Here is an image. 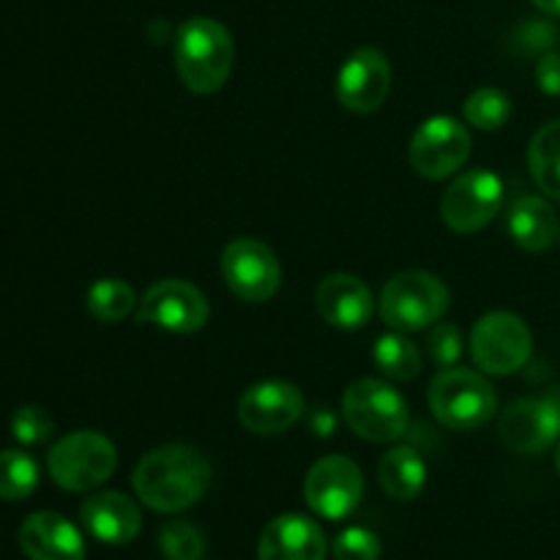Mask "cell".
I'll list each match as a JSON object with an SVG mask.
<instances>
[{
  "instance_id": "cell-1",
  "label": "cell",
  "mask_w": 560,
  "mask_h": 560,
  "mask_svg": "<svg viewBox=\"0 0 560 560\" xmlns=\"http://www.w3.org/2000/svg\"><path fill=\"white\" fill-rule=\"evenodd\" d=\"M211 487V463L186 443H167L137 463L135 492L153 512L175 514L195 506Z\"/></svg>"
},
{
  "instance_id": "cell-2",
  "label": "cell",
  "mask_w": 560,
  "mask_h": 560,
  "mask_svg": "<svg viewBox=\"0 0 560 560\" xmlns=\"http://www.w3.org/2000/svg\"><path fill=\"white\" fill-rule=\"evenodd\" d=\"M175 69L191 93L222 91L235 63V42L228 27L211 16H191L175 31Z\"/></svg>"
},
{
  "instance_id": "cell-3",
  "label": "cell",
  "mask_w": 560,
  "mask_h": 560,
  "mask_svg": "<svg viewBox=\"0 0 560 560\" xmlns=\"http://www.w3.org/2000/svg\"><path fill=\"white\" fill-rule=\"evenodd\" d=\"M430 408L448 430L474 432L495 416L498 397L485 375L448 366L430 383Z\"/></svg>"
},
{
  "instance_id": "cell-4",
  "label": "cell",
  "mask_w": 560,
  "mask_h": 560,
  "mask_svg": "<svg viewBox=\"0 0 560 560\" xmlns=\"http://www.w3.org/2000/svg\"><path fill=\"white\" fill-rule=\"evenodd\" d=\"M115 465L118 452L113 441L93 430L69 432L47 454L49 476L66 492L96 490L115 474Z\"/></svg>"
},
{
  "instance_id": "cell-5",
  "label": "cell",
  "mask_w": 560,
  "mask_h": 560,
  "mask_svg": "<svg viewBox=\"0 0 560 560\" xmlns=\"http://www.w3.org/2000/svg\"><path fill=\"white\" fill-rule=\"evenodd\" d=\"M342 416L350 430L370 443L399 441L410 427V410L402 394L375 377L350 383L342 397Z\"/></svg>"
},
{
  "instance_id": "cell-6",
  "label": "cell",
  "mask_w": 560,
  "mask_h": 560,
  "mask_svg": "<svg viewBox=\"0 0 560 560\" xmlns=\"http://www.w3.org/2000/svg\"><path fill=\"white\" fill-rule=\"evenodd\" d=\"M448 310V288L430 271H402L381 293V317L392 331L413 334L435 326Z\"/></svg>"
},
{
  "instance_id": "cell-7",
  "label": "cell",
  "mask_w": 560,
  "mask_h": 560,
  "mask_svg": "<svg viewBox=\"0 0 560 560\" xmlns=\"http://www.w3.org/2000/svg\"><path fill=\"white\" fill-rule=\"evenodd\" d=\"M530 350V328L514 312H490L470 331V355L487 375H514L528 364Z\"/></svg>"
},
{
  "instance_id": "cell-8",
  "label": "cell",
  "mask_w": 560,
  "mask_h": 560,
  "mask_svg": "<svg viewBox=\"0 0 560 560\" xmlns=\"http://www.w3.org/2000/svg\"><path fill=\"white\" fill-rule=\"evenodd\" d=\"M503 206V180L479 167L457 175L441 197V219L454 233H476L498 217Z\"/></svg>"
},
{
  "instance_id": "cell-9",
  "label": "cell",
  "mask_w": 560,
  "mask_h": 560,
  "mask_svg": "<svg viewBox=\"0 0 560 560\" xmlns=\"http://www.w3.org/2000/svg\"><path fill=\"white\" fill-rule=\"evenodd\" d=\"M222 277L246 304H262L282 288V266L268 244L257 238H235L222 252Z\"/></svg>"
},
{
  "instance_id": "cell-10",
  "label": "cell",
  "mask_w": 560,
  "mask_h": 560,
  "mask_svg": "<svg viewBox=\"0 0 560 560\" xmlns=\"http://www.w3.org/2000/svg\"><path fill=\"white\" fill-rule=\"evenodd\" d=\"M304 498L317 517L345 520L364 498V476L350 457L331 454L317 459L304 479Z\"/></svg>"
},
{
  "instance_id": "cell-11",
  "label": "cell",
  "mask_w": 560,
  "mask_h": 560,
  "mask_svg": "<svg viewBox=\"0 0 560 560\" xmlns=\"http://www.w3.org/2000/svg\"><path fill=\"white\" fill-rule=\"evenodd\" d=\"M498 438L517 454H541L560 441V392L514 399L498 421Z\"/></svg>"
},
{
  "instance_id": "cell-12",
  "label": "cell",
  "mask_w": 560,
  "mask_h": 560,
  "mask_svg": "<svg viewBox=\"0 0 560 560\" xmlns=\"http://www.w3.org/2000/svg\"><path fill=\"white\" fill-rule=\"evenodd\" d=\"M211 317V306L200 288L184 279H162L151 284L137 306V320L170 334H195Z\"/></svg>"
},
{
  "instance_id": "cell-13",
  "label": "cell",
  "mask_w": 560,
  "mask_h": 560,
  "mask_svg": "<svg viewBox=\"0 0 560 560\" xmlns=\"http://www.w3.org/2000/svg\"><path fill=\"white\" fill-rule=\"evenodd\" d=\"M470 156V135L452 115H435L416 129L410 164L427 180H443L463 170Z\"/></svg>"
},
{
  "instance_id": "cell-14",
  "label": "cell",
  "mask_w": 560,
  "mask_h": 560,
  "mask_svg": "<svg viewBox=\"0 0 560 560\" xmlns=\"http://www.w3.org/2000/svg\"><path fill=\"white\" fill-rule=\"evenodd\" d=\"M304 394L290 381H262L238 399V421L252 435H282L304 416Z\"/></svg>"
},
{
  "instance_id": "cell-15",
  "label": "cell",
  "mask_w": 560,
  "mask_h": 560,
  "mask_svg": "<svg viewBox=\"0 0 560 560\" xmlns=\"http://www.w3.org/2000/svg\"><path fill=\"white\" fill-rule=\"evenodd\" d=\"M392 91V63L375 47L355 49L337 74V98L350 113L370 115L386 104Z\"/></svg>"
},
{
  "instance_id": "cell-16",
  "label": "cell",
  "mask_w": 560,
  "mask_h": 560,
  "mask_svg": "<svg viewBox=\"0 0 560 560\" xmlns=\"http://www.w3.org/2000/svg\"><path fill=\"white\" fill-rule=\"evenodd\" d=\"M317 312L339 331H359L375 312V299L364 279L353 273H331L317 284Z\"/></svg>"
},
{
  "instance_id": "cell-17",
  "label": "cell",
  "mask_w": 560,
  "mask_h": 560,
  "mask_svg": "<svg viewBox=\"0 0 560 560\" xmlns=\"http://www.w3.org/2000/svg\"><path fill=\"white\" fill-rule=\"evenodd\" d=\"M257 560H326V536L304 514H282L262 528Z\"/></svg>"
},
{
  "instance_id": "cell-18",
  "label": "cell",
  "mask_w": 560,
  "mask_h": 560,
  "mask_svg": "<svg viewBox=\"0 0 560 560\" xmlns=\"http://www.w3.org/2000/svg\"><path fill=\"white\" fill-rule=\"evenodd\" d=\"M20 547L27 560H85L80 528L55 512L31 514L20 528Z\"/></svg>"
},
{
  "instance_id": "cell-19",
  "label": "cell",
  "mask_w": 560,
  "mask_h": 560,
  "mask_svg": "<svg viewBox=\"0 0 560 560\" xmlns=\"http://www.w3.org/2000/svg\"><path fill=\"white\" fill-rule=\"evenodd\" d=\"M80 520L93 539L104 545H129L142 528V514L137 503L124 492H96L80 509Z\"/></svg>"
},
{
  "instance_id": "cell-20",
  "label": "cell",
  "mask_w": 560,
  "mask_h": 560,
  "mask_svg": "<svg viewBox=\"0 0 560 560\" xmlns=\"http://www.w3.org/2000/svg\"><path fill=\"white\" fill-rule=\"evenodd\" d=\"M506 230L514 244L525 252H545L558 238V217L545 197H517L506 217Z\"/></svg>"
},
{
  "instance_id": "cell-21",
  "label": "cell",
  "mask_w": 560,
  "mask_h": 560,
  "mask_svg": "<svg viewBox=\"0 0 560 560\" xmlns=\"http://www.w3.org/2000/svg\"><path fill=\"white\" fill-rule=\"evenodd\" d=\"M377 479H381L383 492L394 501H413L421 495L427 485V463L416 448L399 446L383 454L377 465Z\"/></svg>"
},
{
  "instance_id": "cell-22",
  "label": "cell",
  "mask_w": 560,
  "mask_h": 560,
  "mask_svg": "<svg viewBox=\"0 0 560 560\" xmlns=\"http://www.w3.org/2000/svg\"><path fill=\"white\" fill-rule=\"evenodd\" d=\"M528 167L536 186L552 200H560V120H550L528 145Z\"/></svg>"
},
{
  "instance_id": "cell-23",
  "label": "cell",
  "mask_w": 560,
  "mask_h": 560,
  "mask_svg": "<svg viewBox=\"0 0 560 560\" xmlns=\"http://www.w3.org/2000/svg\"><path fill=\"white\" fill-rule=\"evenodd\" d=\"M377 370L392 381H413L421 372V353L402 331H392L377 337L375 350H372Z\"/></svg>"
},
{
  "instance_id": "cell-24",
  "label": "cell",
  "mask_w": 560,
  "mask_h": 560,
  "mask_svg": "<svg viewBox=\"0 0 560 560\" xmlns=\"http://www.w3.org/2000/svg\"><path fill=\"white\" fill-rule=\"evenodd\" d=\"M137 295L129 282L118 277H104L88 290V312L102 323H120L131 315Z\"/></svg>"
},
{
  "instance_id": "cell-25",
  "label": "cell",
  "mask_w": 560,
  "mask_h": 560,
  "mask_svg": "<svg viewBox=\"0 0 560 560\" xmlns=\"http://www.w3.org/2000/svg\"><path fill=\"white\" fill-rule=\"evenodd\" d=\"M38 487V465L31 454L20 448L0 452V498L3 501H25Z\"/></svg>"
},
{
  "instance_id": "cell-26",
  "label": "cell",
  "mask_w": 560,
  "mask_h": 560,
  "mask_svg": "<svg viewBox=\"0 0 560 560\" xmlns=\"http://www.w3.org/2000/svg\"><path fill=\"white\" fill-rule=\"evenodd\" d=\"M463 113L465 120L479 131H498L506 126L509 115H512V102L498 88H479L465 98Z\"/></svg>"
},
{
  "instance_id": "cell-27",
  "label": "cell",
  "mask_w": 560,
  "mask_h": 560,
  "mask_svg": "<svg viewBox=\"0 0 560 560\" xmlns=\"http://www.w3.org/2000/svg\"><path fill=\"white\" fill-rule=\"evenodd\" d=\"M159 550L167 560H202V556H206V536L197 525L173 520L159 534Z\"/></svg>"
},
{
  "instance_id": "cell-28",
  "label": "cell",
  "mask_w": 560,
  "mask_h": 560,
  "mask_svg": "<svg viewBox=\"0 0 560 560\" xmlns=\"http://www.w3.org/2000/svg\"><path fill=\"white\" fill-rule=\"evenodd\" d=\"M55 432L52 416L38 405H22L11 416V435L25 446H38V443L49 441Z\"/></svg>"
},
{
  "instance_id": "cell-29",
  "label": "cell",
  "mask_w": 560,
  "mask_h": 560,
  "mask_svg": "<svg viewBox=\"0 0 560 560\" xmlns=\"http://www.w3.org/2000/svg\"><path fill=\"white\" fill-rule=\"evenodd\" d=\"M381 550L383 547L377 534H372L370 528H361V525L342 530L334 539V558L337 560H377Z\"/></svg>"
},
{
  "instance_id": "cell-30",
  "label": "cell",
  "mask_w": 560,
  "mask_h": 560,
  "mask_svg": "<svg viewBox=\"0 0 560 560\" xmlns=\"http://www.w3.org/2000/svg\"><path fill=\"white\" fill-rule=\"evenodd\" d=\"M427 348H430V359L438 366H443V370H448V366H454L463 359V334H459L454 323H438L430 331Z\"/></svg>"
},
{
  "instance_id": "cell-31",
  "label": "cell",
  "mask_w": 560,
  "mask_h": 560,
  "mask_svg": "<svg viewBox=\"0 0 560 560\" xmlns=\"http://www.w3.org/2000/svg\"><path fill=\"white\" fill-rule=\"evenodd\" d=\"M556 42L558 31L545 20L525 22V25L520 27V44H523L525 52H550Z\"/></svg>"
},
{
  "instance_id": "cell-32",
  "label": "cell",
  "mask_w": 560,
  "mask_h": 560,
  "mask_svg": "<svg viewBox=\"0 0 560 560\" xmlns=\"http://www.w3.org/2000/svg\"><path fill=\"white\" fill-rule=\"evenodd\" d=\"M536 82L545 93L550 96H560V55L558 52H545L541 60L536 63Z\"/></svg>"
},
{
  "instance_id": "cell-33",
  "label": "cell",
  "mask_w": 560,
  "mask_h": 560,
  "mask_svg": "<svg viewBox=\"0 0 560 560\" xmlns=\"http://www.w3.org/2000/svg\"><path fill=\"white\" fill-rule=\"evenodd\" d=\"M534 5L547 16H560V0H534Z\"/></svg>"
},
{
  "instance_id": "cell-34",
  "label": "cell",
  "mask_w": 560,
  "mask_h": 560,
  "mask_svg": "<svg viewBox=\"0 0 560 560\" xmlns=\"http://www.w3.org/2000/svg\"><path fill=\"white\" fill-rule=\"evenodd\" d=\"M556 468H558V474H560V441H558V446H556Z\"/></svg>"
}]
</instances>
